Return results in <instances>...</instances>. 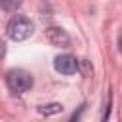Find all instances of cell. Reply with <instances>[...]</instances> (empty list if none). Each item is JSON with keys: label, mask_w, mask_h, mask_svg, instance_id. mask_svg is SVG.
Instances as JSON below:
<instances>
[{"label": "cell", "mask_w": 122, "mask_h": 122, "mask_svg": "<svg viewBox=\"0 0 122 122\" xmlns=\"http://www.w3.org/2000/svg\"><path fill=\"white\" fill-rule=\"evenodd\" d=\"M6 30H8V36H10L11 40L23 42V40H27V38L34 32V25H32L30 19L25 17V15H13V17L10 19Z\"/></svg>", "instance_id": "cell-1"}, {"label": "cell", "mask_w": 122, "mask_h": 122, "mask_svg": "<svg viewBox=\"0 0 122 122\" xmlns=\"http://www.w3.org/2000/svg\"><path fill=\"white\" fill-rule=\"evenodd\" d=\"M6 84L13 93H25L32 88L34 80H32L30 72H27L23 69H11L6 74Z\"/></svg>", "instance_id": "cell-2"}, {"label": "cell", "mask_w": 122, "mask_h": 122, "mask_svg": "<svg viewBox=\"0 0 122 122\" xmlns=\"http://www.w3.org/2000/svg\"><path fill=\"white\" fill-rule=\"evenodd\" d=\"M53 67L61 74H74L78 71V61L71 53H61V55H57L53 59Z\"/></svg>", "instance_id": "cell-3"}, {"label": "cell", "mask_w": 122, "mask_h": 122, "mask_svg": "<svg viewBox=\"0 0 122 122\" xmlns=\"http://www.w3.org/2000/svg\"><path fill=\"white\" fill-rule=\"evenodd\" d=\"M46 38L50 44L59 46V48H67L71 44V38L67 34V30H63L61 27H48L46 29Z\"/></svg>", "instance_id": "cell-4"}, {"label": "cell", "mask_w": 122, "mask_h": 122, "mask_svg": "<svg viewBox=\"0 0 122 122\" xmlns=\"http://www.w3.org/2000/svg\"><path fill=\"white\" fill-rule=\"evenodd\" d=\"M63 111V105L61 103H50V105H40L38 107V112L40 114H57V112H61Z\"/></svg>", "instance_id": "cell-5"}, {"label": "cell", "mask_w": 122, "mask_h": 122, "mask_svg": "<svg viewBox=\"0 0 122 122\" xmlns=\"http://www.w3.org/2000/svg\"><path fill=\"white\" fill-rule=\"evenodd\" d=\"M23 0H0V8L4 11H15L19 6H21Z\"/></svg>", "instance_id": "cell-6"}, {"label": "cell", "mask_w": 122, "mask_h": 122, "mask_svg": "<svg viewBox=\"0 0 122 122\" xmlns=\"http://www.w3.org/2000/svg\"><path fill=\"white\" fill-rule=\"evenodd\" d=\"M109 114H111V93H109V99H107V103H105V107H103L101 120H103V122H107V120H109Z\"/></svg>", "instance_id": "cell-7"}, {"label": "cell", "mask_w": 122, "mask_h": 122, "mask_svg": "<svg viewBox=\"0 0 122 122\" xmlns=\"http://www.w3.org/2000/svg\"><path fill=\"white\" fill-rule=\"evenodd\" d=\"M78 67H82V71H84V74H90V72H92V67H90V63H88L86 59H82V61H78Z\"/></svg>", "instance_id": "cell-8"}, {"label": "cell", "mask_w": 122, "mask_h": 122, "mask_svg": "<svg viewBox=\"0 0 122 122\" xmlns=\"http://www.w3.org/2000/svg\"><path fill=\"white\" fill-rule=\"evenodd\" d=\"M4 55H6V44H4V40L0 38V61L4 59Z\"/></svg>", "instance_id": "cell-9"}]
</instances>
